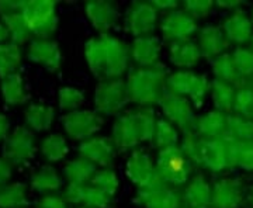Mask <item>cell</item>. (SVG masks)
<instances>
[{
    "instance_id": "1",
    "label": "cell",
    "mask_w": 253,
    "mask_h": 208,
    "mask_svg": "<svg viewBox=\"0 0 253 208\" xmlns=\"http://www.w3.org/2000/svg\"><path fill=\"white\" fill-rule=\"evenodd\" d=\"M169 69L163 64L141 68L131 66L126 78L129 101L141 107H154L159 104L166 91Z\"/></svg>"
},
{
    "instance_id": "2",
    "label": "cell",
    "mask_w": 253,
    "mask_h": 208,
    "mask_svg": "<svg viewBox=\"0 0 253 208\" xmlns=\"http://www.w3.org/2000/svg\"><path fill=\"white\" fill-rule=\"evenodd\" d=\"M134 204L145 208H183V194L180 189L169 184L158 173L152 181L142 189H138Z\"/></svg>"
},
{
    "instance_id": "3",
    "label": "cell",
    "mask_w": 253,
    "mask_h": 208,
    "mask_svg": "<svg viewBox=\"0 0 253 208\" xmlns=\"http://www.w3.org/2000/svg\"><path fill=\"white\" fill-rule=\"evenodd\" d=\"M23 16L36 40H51L58 28L56 3L51 0H33L24 3Z\"/></svg>"
},
{
    "instance_id": "4",
    "label": "cell",
    "mask_w": 253,
    "mask_h": 208,
    "mask_svg": "<svg viewBox=\"0 0 253 208\" xmlns=\"http://www.w3.org/2000/svg\"><path fill=\"white\" fill-rule=\"evenodd\" d=\"M156 170L165 180L174 187L180 189L189 180L193 172V163L183 154L181 148L172 146L159 151L156 161Z\"/></svg>"
},
{
    "instance_id": "5",
    "label": "cell",
    "mask_w": 253,
    "mask_h": 208,
    "mask_svg": "<svg viewBox=\"0 0 253 208\" xmlns=\"http://www.w3.org/2000/svg\"><path fill=\"white\" fill-rule=\"evenodd\" d=\"M129 101L126 81L110 79L99 82L94 93V109L96 113L103 116H117Z\"/></svg>"
},
{
    "instance_id": "6",
    "label": "cell",
    "mask_w": 253,
    "mask_h": 208,
    "mask_svg": "<svg viewBox=\"0 0 253 208\" xmlns=\"http://www.w3.org/2000/svg\"><path fill=\"white\" fill-rule=\"evenodd\" d=\"M104 55H106V73L104 81L110 79H121L123 75L129 71V61L131 58V46H128L121 40L116 37L104 34L100 37Z\"/></svg>"
},
{
    "instance_id": "7",
    "label": "cell",
    "mask_w": 253,
    "mask_h": 208,
    "mask_svg": "<svg viewBox=\"0 0 253 208\" xmlns=\"http://www.w3.org/2000/svg\"><path fill=\"white\" fill-rule=\"evenodd\" d=\"M159 106L162 107L163 116L166 117V120L170 121L173 125L180 128L183 134L194 131L197 117L194 116L193 107L187 97L174 94L166 89Z\"/></svg>"
},
{
    "instance_id": "8",
    "label": "cell",
    "mask_w": 253,
    "mask_h": 208,
    "mask_svg": "<svg viewBox=\"0 0 253 208\" xmlns=\"http://www.w3.org/2000/svg\"><path fill=\"white\" fill-rule=\"evenodd\" d=\"M158 13L152 1H132L126 13V30L135 38L152 36L158 23Z\"/></svg>"
},
{
    "instance_id": "9",
    "label": "cell",
    "mask_w": 253,
    "mask_h": 208,
    "mask_svg": "<svg viewBox=\"0 0 253 208\" xmlns=\"http://www.w3.org/2000/svg\"><path fill=\"white\" fill-rule=\"evenodd\" d=\"M36 136L27 127H18L6 139L4 144V159L13 166H26L30 159L36 155Z\"/></svg>"
},
{
    "instance_id": "10",
    "label": "cell",
    "mask_w": 253,
    "mask_h": 208,
    "mask_svg": "<svg viewBox=\"0 0 253 208\" xmlns=\"http://www.w3.org/2000/svg\"><path fill=\"white\" fill-rule=\"evenodd\" d=\"M104 123V118L96 111L76 110L62 117V125L66 134L72 139L86 141L99 131Z\"/></svg>"
},
{
    "instance_id": "11",
    "label": "cell",
    "mask_w": 253,
    "mask_h": 208,
    "mask_svg": "<svg viewBox=\"0 0 253 208\" xmlns=\"http://www.w3.org/2000/svg\"><path fill=\"white\" fill-rule=\"evenodd\" d=\"M246 201V186L242 179L226 177L212 184L211 208H241Z\"/></svg>"
},
{
    "instance_id": "12",
    "label": "cell",
    "mask_w": 253,
    "mask_h": 208,
    "mask_svg": "<svg viewBox=\"0 0 253 208\" xmlns=\"http://www.w3.org/2000/svg\"><path fill=\"white\" fill-rule=\"evenodd\" d=\"M62 197L68 204H75L87 208H113L114 197L106 194L97 187L89 184H72L69 183L68 187L62 193Z\"/></svg>"
},
{
    "instance_id": "13",
    "label": "cell",
    "mask_w": 253,
    "mask_h": 208,
    "mask_svg": "<svg viewBox=\"0 0 253 208\" xmlns=\"http://www.w3.org/2000/svg\"><path fill=\"white\" fill-rule=\"evenodd\" d=\"M110 139L116 146V151L120 154H124L126 151H135L138 148V145L141 144V136L134 110L118 116L113 125Z\"/></svg>"
},
{
    "instance_id": "14",
    "label": "cell",
    "mask_w": 253,
    "mask_h": 208,
    "mask_svg": "<svg viewBox=\"0 0 253 208\" xmlns=\"http://www.w3.org/2000/svg\"><path fill=\"white\" fill-rule=\"evenodd\" d=\"M163 40L168 44L176 41L189 40L194 33L199 31L197 20L189 16L184 10H174L168 13L161 23Z\"/></svg>"
},
{
    "instance_id": "15",
    "label": "cell",
    "mask_w": 253,
    "mask_h": 208,
    "mask_svg": "<svg viewBox=\"0 0 253 208\" xmlns=\"http://www.w3.org/2000/svg\"><path fill=\"white\" fill-rule=\"evenodd\" d=\"M86 16L90 20L91 26L99 31L101 36L109 34L111 28L118 23L117 3L107 0H91L84 4Z\"/></svg>"
},
{
    "instance_id": "16",
    "label": "cell",
    "mask_w": 253,
    "mask_h": 208,
    "mask_svg": "<svg viewBox=\"0 0 253 208\" xmlns=\"http://www.w3.org/2000/svg\"><path fill=\"white\" fill-rule=\"evenodd\" d=\"M78 151L82 158H86L96 166H101L104 169H109V166L113 165L117 152L111 139L104 136H91L83 141L79 145Z\"/></svg>"
},
{
    "instance_id": "17",
    "label": "cell",
    "mask_w": 253,
    "mask_h": 208,
    "mask_svg": "<svg viewBox=\"0 0 253 208\" xmlns=\"http://www.w3.org/2000/svg\"><path fill=\"white\" fill-rule=\"evenodd\" d=\"M28 59L45 66L49 72H61L62 54L58 42L52 40H34L28 48Z\"/></svg>"
},
{
    "instance_id": "18",
    "label": "cell",
    "mask_w": 253,
    "mask_h": 208,
    "mask_svg": "<svg viewBox=\"0 0 253 208\" xmlns=\"http://www.w3.org/2000/svg\"><path fill=\"white\" fill-rule=\"evenodd\" d=\"M200 155L203 169L219 173L228 169L226 145L224 136L221 138H200Z\"/></svg>"
},
{
    "instance_id": "19",
    "label": "cell",
    "mask_w": 253,
    "mask_h": 208,
    "mask_svg": "<svg viewBox=\"0 0 253 208\" xmlns=\"http://www.w3.org/2000/svg\"><path fill=\"white\" fill-rule=\"evenodd\" d=\"M156 174V165H154L151 156L145 152L144 149L132 151L126 162V176L138 189L146 187Z\"/></svg>"
},
{
    "instance_id": "20",
    "label": "cell",
    "mask_w": 253,
    "mask_h": 208,
    "mask_svg": "<svg viewBox=\"0 0 253 208\" xmlns=\"http://www.w3.org/2000/svg\"><path fill=\"white\" fill-rule=\"evenodd\" d=\"M197 34L201 55L208 61H214L215 58L221 56L231 45L225 33L218 26H204L197 31Z\"/></svg>"
},
{
    "instance_id": "21",
    "label": "cell",
    "mask_w": 253,
    "mask_h": 208,
    "mask_svg": "<svg viewBox=\"0 0 253 208\" xmlns=\"http://www.w3.org/2000/svg\"><path fill=\"white\" fill-rule=\"evenodd\" d=\"M221 28L225 33L228 41L236 45H245L253 36V21L241 9L232 11L224 20Z\"/></svg>"
},
{
    "instance_id": "22",
    "label": "cell",
    "mask_w": 253,
    "mask_h": 208,
    "mask_svg": "<svg viewBox=\"0 0 253 208\" xmlns=\"http://www.w3.org/2000/svg\"><path fill=\"white\" fill-rule=\"evenodd\" d=\"M161 41L155 36L138 37L131 44V58L141 68H151L159 65Z\"/></svg>"
},
{
    "instance_id": "23",
    "label": "cell",
    "mask_w": 253,
    "mask_h": 208,
    "mask_svg": "<svg viewBox=\"0 0 253 208\" xmlns=\"http://www.w3.org/2000/svg\"><path fill=\"white\" fill-rule=\"evenodd\" d=\"M184 208H211L212 186L203 174L194 176L181 190Z\"/></svg>"
},
{
    "instance_id": "24",
    "label": "cell",
    "mask_w": 253,
    "mask_h": 208,
    "mask_svg": "<svg viewBox=\"0 0 253 208\" xmlns=\"http://www.w3.org/2000/svg\"><path fill=\"white\" fill-rule=\"evenodd\" d=\"M169 56L174 66L187 71L194 68L203 58L199 44H196L191 38L169 44Z\"/></svg>"
},
{
    "instance_id": "25",
    "label": "cell",
    "mask_w": 253,
    "mask_h": 208,
    "mask_svg": "<svg viewBox=\"0 0 253 208\" xmlns=\"http://www.w3.org/2000/svg\"><path fill=\"white\" fill-rule=\"evenodd\" d=\"M226 116L222 111H210L197 117L194 131L200 138H221L226 134Z\"/></svg>"
},
{
    "instance_id": "26",
    "label": "cell",
    "mask_w": 253,
    "mask_h": 208,
    "mask_svg": "<svg viewBox=\"0 0 253 208\" xmlns=\"http://www.w3.org/2000/svg\"><path fill=\"white\" fill-rule=\"evenodd\" d=\"M97 173V166L86 158H76L65 166L63 174L72 184H89Z\"/></svg>"
},
{
    "instance_id": "27",
    "label": "cell",
    "mask_w": 253,
    "mask_h": 208,
    "mask_svg": "<svg viewBox=\"0 0 253 208\" xmlns=\"http://www.w3.org/2000/svg\"><path fill=\"white\" fill-rule=\"evenodd\" d=\"M84 58L89 65L90 72L100 79L104 81L106 73V55H104V46L100 38H90L84 44Z\"/></svg>"
},
{
    "instance_id": "28",
    "label": "cell",
    "mask_w": 253,
    "mask_h": 208,
    "mask_svg": "<svg viewBox=\"0 0 253 208\" xmlns=\"http://www.w3.org/2000/svg\"><path fill=\"white\" fill-rule=\"evenodd\" d=\"M1 93L7 106L24 104L28 100V94L24 90V82L21 73L16 72L1 79Z\"/></svg>"
},
{
    "instance_id": "29",
    "label": "cell",
    "mask_w": 253,
    "mask_h": 208,
    "mask_svg": "<svg viewBox=\"0 0 253 208\" xmlns=\"http://www.w3.org/2000/svg\"><path fill=\"white\" fill-rule=\"evenodd\" d=\"M235 91L236 87L231 83H226L219 79H214L211 82V93H212L215 109L225 114H231L234 111Z\"/></svg>"
},
{
    "instance_id": "30",
    "label": "cell",
    "mask_w": 253,
    "mask_h": 208,
    "mask_svg": "<svg viewBox=\"0 0 253 208\" xmlns=\"http://www.w3.org/2000/svg\"><path fill=\"white\" fill-rule=\"evenodd\" d=\"M61 186H62V180L56 170L51 166H42L38 172L31 176V187L40 193L52 194L59 190Z\"/></svg>"
},
{
    "instance_id": "31",
    "label": "cell",
    "mask_w": 253,
    "mask_h": 208,
    "mask_svg": "<svg viewBox=\"0 0 253 208\" xmlns=\"http://www.w3.org/2000/svg\"><path fill=\"white\" fill-rule=\"evenodd\" d=\"M55 118V110L42 104H31L26 110V123L31 129L46 131Z\"/></svg>"
},
{
    "instance_id": "32",
    "label": "cell",
    "mask_w": 253,
    "mask_h": 208,
    "mask_svg": "<svg viewBox=\"0 0 253 208\" xmlns=\"http://www.w3.org/2000/svg\"><path fill=\"white\" fill-rule=\"evenodd\" d=\"M30 201L26 196V186L23 183L0 186V208H26Z\"/></svg>"
},
{
    "instance_id": "33",
    "label": "cell",
    "mask_w": 253,
    "mask_h": 208,
    "mask_svg": "<svg viewBox=\"0 0 253 208\" xmlns=\"http://www.w3.org/2000/svg\"><path fill=\"white\" fill-rule=\"evenodd\" d=\"M21 66V49L20 46L9 42L0 44V79H4L18 72Z\"/></svg>"
},
{
    "instance_id": "34",
    "label": "cell",
    "mask_w": 253,
    "mask_h": 208,
    "mask_svg": "<svg viewBox=\"0 0 253 208\" xmlns=\"http://www.w3.org/2000/svg\"><path fill=\"white\" fill-rule=\"evenodd\" d=\"M212 72L215 75V79L231 83L234 86L244 82V79L239 76V73L236 71L231 54H222L221 56L215 58L212 61Z\"/></svg>"
},
{
    "instance_id": "35",
    "label": "cell",
    "mask_w": 253,
    "mask_h": 208,
    "mask_svg": "<svg viewBox=\"0 0 253 208\" xmlns=\"http://www.w3.org/2000/svg\"><path fill=\"white\" fill-rule=\"evenodd\" d=\"M152 144L156 149L162 151L166 148H172L179 145V135H177V129L173 125L170 121H168L166 118H161L156 123L155 128L154 139Z\"/></svg>"
},
{
    "instance_id": "36",
    "label": "cell",
    "mask_w": 253,
    "mask_h": 208,
    "mask_svg": "<svg viewBox=\"0 0 253 208\" xmlns=\"http://www.w3.org/2000/svg\"><path fill=\"white\" fill-rule=\"evenodd\" d=\"M235 100H234V114L253 120V90L249 81L236 84Z\"/></svg>"
},
{
    "instance_id": "37",
    "label": "cell",
    "mask_w": 253,
    "mask_h": 208,
    "mask_svg": "<svg viewBox=\"0 0 253 208\" xmlns=\"http://www.w3.org/2000/svg\"><path fill=\"white\" fill-rule=\"evenodd\" d=\"M3 24L9 28L10 38L11 42L16 45H21L27 41L28 38L31 37V31L28 28L27 23L24 20L23 13H13V14H7V16H1Z\"/></svg>"
},
{
    "instance_id": "38",
    "label": "cell",
    "mask_w": 253,
    "mask_h": 208,
    "mask_svg": "<svg viewBox=\"0 0 253 208\" xmlns=\"http://www.w3.org/2000/svg\"><path fill=\"white\" fill-rule=\"evenodd\" d=\"M226 134L238 141H253V120L241 117L238 114L226 116Z\"/></svg>"
},
{
    "instance_id": "39",
    "label": "cell",
    "mask_w": 253,
    "mask_h": 208,
    "mask_svg": "<svg viewBox=\"0 0 253 208\" xmlns=\"http://www.w3.org/2000/svg\"><path fill=\"white\" fill-rule=\"evenodd\" d=\"M136 118V124L139 129L141 142H152L156 128V114L154 107H138L134 110Z\"/></svg>"
},
{
    "instance_id": "40",
    "label": "cell",
    "mask_w": 253,
    "mask_h": 208,
    "mask_svg": "<svg viewBox=\"0 0 253 208\" xmlns=\"http://www.w3.org/2000/svg\"><path fill=\"white\" fill-rule=\"evenodd\" d=\"M197 76H199L197 73L191 72V71H179L176 73H170L166 82V89L174 94L189 97Z\"/></svg>"
},
{
    "instance_id": "41",
    "label": "cell",
    "mask_w": 253,
    "mask_h": 208,
    "mask_svg": "<svg viewBox=\"0 0 253 208\" xmlns=\"http://www.w3.org/2000/svg\"><path fill=\"white\" fill-rule=\"evenodd\" d=\"M41 154L48 162H58L68 154V145L61 135H49L41 142Z\"/></svg>"
},
{
    "instance_id": "42",
    "label": "cell",
    "mask_w": 253,
    "mask_h": 208,
    "mask_svg": "<svg viewBox=\"0 0 253 208\" xmlns=\"http://www.w3.org/2000/svg\"><path fill=\"white\" fill-rule=\"evenodd\" d=\"M232 59L239 76L248 81L253 76V51L246 46H238L232 52Z\"/></svg>"
},
{
    "instance_id": "43",
    "label": "cell",
    "mask_w": 253,
    "mask_h": 208,
    "mask_svg": "<svg viewBox=\"0 0 253 208\" xmlns=\"http://www.w3.org/2000/svg\"><path fill=\"white\" fill-rule=\"evenodd\" d=\"M90 184L100 189L101 191H104L106 194H109L111 197H114V194L118 189V177L116 172L109 167V169L97 170V173L93 176Z\"/></svg>"
},
{
    "instance_id": "44",
    "label": "cell",
    "mask_w": 253,
    "mask_h": 208,
    "mask_svg": "<svg viewBox=\"0 0 253 208\" xmlns=\"http://www.w3.org/2000/svg\"><path fill=\"white\" fill-rule=\"evenodd\" d=\"M183 154L189 158V161L197 167H203L201 155H200V136L196 131H189L183 134V141L180 145Z\"/></svg>"
},
{
    "instance_id": "45",
    "label": "cell",
    "mask_w": 253,
    "mask_h": 208,
    "mask_svg": "<svg viewBox=\"0 0 253 208\" xmlns=\"http://www.w3.org/2000/svg\"><path fill=\"white\" fill-rule=\"evenodd\" d=\"M84 100V93L75 87H62L59 90V107L66 111H76Z\"/></svg>"
},
{
    "instance_id": "46",
    "label": "cell",
    "mask_w": 253,
    "mask_h": 208,
    "mask_svg": "<svg viewBox=\"0 0 253 208\" xmlns=\"http://www.w3.org/2000/svg\"><path fill=\"white\" fill-rule=\"evenodd\" d=\"M210 90H211V82L208 81L206 75H199L189 94V99L191 100V103L196 109L203 107V103H204Z\"/></svg>"
},
{
    "instance_id": "47",
    "label": "cell",
    "mask_w": 253,
    "mask_h": 208,
    "mask_svg": "<svg viewBox=\"0 0 253 208\" xmlns=\"http://www.w3.org/2000/svg\"><path fill=\"white\" fill-rule=\"evenodd\" d=\"M214 6H215V1H211V0H186V1H183L184 11L194 20L207 17L211 13V10L214 9Z\"/></svg>"
},
{
    "instance_id": "48",
    "label": "cell",
    "mask_w": 253,
    "mask_h": 208,
    "mask_svg": "<svg viewBox=\"0 0 253 208\" xmlns=\"http://www.w3.org/2000/svg\"><path fill=\"white\" fill-rule=\"evenodd\" d=\"M226 145V163H228V169L232 170L238 167V162H239V152H241V142L242 141H238L234 136L224 135Z\"/></svg>"
},
{
    "instance_id": "49",
    "label": "cell",
    "mask_w": 253,
    "mask_h": 208,
    "mask_svg": "<svg viewBox=\"0 0 253 208\" xmlns=\"http://www.w3.org/2000/svg\"><path fill=\"white\" fill-rule=\"evenodd\" d=\"M238 167H242L248 172H253V141L241 142Z\"/></svg>"
},
{
    "instance_id": "50",
    "label": "cell",
    "mask_w": 253,
    "mask_h": 208,
    "mask_svg": "<svg viewBox=\"0 0 253 208\" xmlns=\"http://www.w3.org/2000/svg\"><path fill=\"white\" fill-rule=\"evenodd\" d=\"M36 208H68V203L62 194H45L36 203Z\"/></svg>"
},
{
    "instance_id": "51",
    "label": "cell",
    "mask_w": 253,
    "mask_h": 208,
    "mask_svg": "<svg viewBox=\"0 0 253 208\" xmlns=\"http://www.w3.org/2000/svg\"><path fill=\"white\" fill-rule=\"evenodd\" d=\"M24 1H16V0H0V16H7L13 13H20L23 11L24 7Z\"/></svg>"
},
{
    "instance_id": "52",
    "label": "cell",
    "mask_w": 253,
    "mask_h": 208,
    "mask_svg": "<svg viewBox=\"0 0 253 208\" xmlns=\"http://www.w3.org/2000/svg\"><path fill=\"white\" fill-rule=\"evenodd\" d=\"M152 4L158 11L170 13L174 10H179V1H176V0H154Z\"/></svg>"
},
{
    "instance_id": "53",
    "label": "cell",
    "mask_w": 253,
    "mask_h": 208,
    "mask_svg": "<svg viewBox=\"0 0 253 208\" xmlns=\"http://www.w3.org/2000/svg\"><path fill=\"white\" fill-rule=\"evenodd\" d=\"M11 170L13 165L6 159H0V186L6 184V181L11 177Z\"/></svg>"
},
{
    "instance_id": "54",
    "label": "cell",
    "mask_w": 253,
    "mask_h": 208,
    "mask_svg": "<svg viewBox=\"0 0 253 208\" xmlns=\"http://www.w3.org/2000/svg\"><path fill=\"white\" fill-rule=\"evenodd\" d=\"M242 4H244L242 0H218V1H215V6L219 9L232 10V11L239 9Z\"/></svg>"
},
{
    "instance_id": "55",
    "label": "cell",
    "mask_w": 253,
    "mask_h": 208,
    "mask_svg": "<svg viewBox=\"0 0 253 208\" xmlns=\"http://www.w3.org/2000/svg\"><path fill=\"white\" fill-rule=\"evenodd\" d=\"M9 132V120L6 118V116L0 114V141H3Z\"/></svg>"
},
{
    "instance_id": "56",
    "label": "cell",
    "mask_w": 253,
    "mask_h": 208,
    "mask_svg": "<svg viewBox=\"0 0 253 208\" xmlns=\"http://www.w3.org/2000/svg\"><path fill=\"white\" fill-rule=\"evenodd\" d=\"M9 37H10L9 28L6 27V26L3 24V21H1V23H0V42L6 41V40H7Z\"/></svg>"
},
{
    "instance_id": "57",
    "label": "cell",
    "mask_w": 253,
    "mask_h": 208,
    "mask_svg": "<svg viewBox=\"0 0 253 208\" xmlns=\"http://www.w3.org/2000/svg\"><path fill=\"white\" fill-rule=\"evenodd\" d=\"M248 199H249V204H251L253 208V186H252V189H251V191H249V196H248Z\"/></svg>"
},
{
    "instance_id": "58",
    "label": "cell",
    "mask_w": 253,
    "mask_h": 208,
    "mask_svg": "<svg viewBox=\"0 0 253 208\" xmlns=\"http://www.w3.org/2000/svg\"><path fill=\"white\" fill-rule=\"evenodd\" d=\"M249 83H251V87H252V90H253V76L249 79Z\"/></svg>"
},
{
    "instance_id": "59",
    "label": "cell",
    "mask_w": 253,
    "mask_h": 208,
    "mask_svg": "<svg viewBox=\"0 0 253 208\" xmlns=\"http://www.w3.org/2000/svg\"><path fill=\"white\" fill-rule=\"evenodd\" d=\"M251 49L253 51V36H252V38H251Z\"/></svg>"
},
{
    "instance_id": "60",
    "label": "cell",
    "mask_w": 253,
    "mask_h": 208,
    "mask_svg": "<svg viewBox=\"0 0 253 208\" xmlns=\"http://www.w3.org/2000/svg\"><path fill=\"white\" fill-rule=\"evenodd\" d=\"M252 21H253V10H252Z\"/></svg>"
},
{
    "instance_id": "61",
    "label": "cell",
    "mask_w": 253,
    "mask_h": 208,
    "mask_svg": "<svg viewBox=\"0 0 253 208\" xmlns=\"http://www.w3.org/2000/svg\"><path fill=\"white\" fill-rule=\"evenodd\" d=\"M78 208H87V207H78Z\"/></svg>"
}]
</instances>
